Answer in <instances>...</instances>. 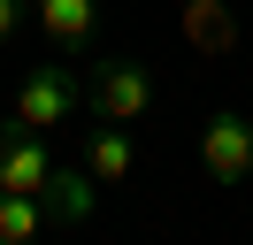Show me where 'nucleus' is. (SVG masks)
Masks as SVG:
<instances>
[{
  "label": "nucleus",
  "mask_w": 253,
  "mask_h": 245,
  "mask_svg": "<svg viewBox=\"0 0 253 245\" xmlns=\"http://www.w3.org/2000/svg\"><path fill=\"white\" fill-rule=\"evenodd\" d=\"M16 23H23V0H0V46L16 39Z\"/></svg>",
  "instance_id": "10"
},
{
  "label": "nucleus",
  "mask_w": 253,
  "mask_h": 245,
  "mask_svg": "<svg viewBox=\"0 0 253 245\" xmlns=\"http://www.w3.org/2000/svg\"><path fill=\"white\" fill-rule=\"evenodd\" d=\"M39 31L54 46H84L100 31V0H39Z\"/></svg>",
  "instance_id": "7"
},
{
  "label": "nucleus",
  "mask_w": 253,
  "mask_h": 245,
  "mask_svg": "<svg viewBox=\"0 0 253 245\" xmlns=\"http://www.w3.org/2000/svg\"><path fill=\"white\" fill-rule=\"evenodd\" d=\"M200 176H207V184H222V192L253 184V115L215 107V115L200 122Z\"/></svg>",
  "instance_id": "2"
},
{
  "label": "nucleus",
  "mask_w": 253,
  "mask_h": 245,
  "mask_svg": "<svg viewBox=\"0 0 253 245\" xmlns=\"http://www.w3.org/2000/svg\"><path fill=\"white\" fill-rule=\"evenodd\" d=\"M77 107H84V77L69 61H39V69L16 77V107L8 115L23 130H62V122H77Z\"/></svg>",
  "instance_id": "1"
},
{
  "label": "nucleus",
  "mask_w": 253,
  "mask_h": 245,
  "mask_svg": "<svg viewBox=\"0 0 253 245\" xmlns=\"http://www.w3.org/2000/svg\"><path fill=\"white\" fill-rule=\"evenodd\" d=\"M39 207H46V222H54V230L92 222V207H100L92 168H84V161H54V176H46V192H39Z\"/></svg>",
  "instance_id": "6"
},
{
  "label": "nucleus",
  "mask_w": 253,
  "mask_h": 245,
  "mask_svg": "<svg viewBox=\"0 0 253 245\" xmlns=\"http://www.w3.org/2000/svg\"><path fill=\"white\" fill-rule=\"evenodd\" d=\"M77 161L92 168L100 192H115V184L138 176V138H130L123 122H100V130H84V138H77Z\"/></svg>",
  "instance_id": "5"
},
{
  "label": "nucleus",
  "mask_w": 253,
  "mask_h": 245,
  "mask_svg": "<svg viewBox=\"0 0 253 245\" xmlns=\"http://www.w3.org/2000/svg\"><path fill=\"white\" fill-rule=\"evenodd\" d=\"M84 107H92L100 122H138L146 107H154V77H146L138 61L108 54V61H92V69H84Z\"/></svg>",
  "instance_id": "3"
},
{
  "label": "nucleus",
  "mask_w": 253,
  "mask_h": 245,
  "mask_svg": "<svg viewBox=\"0 0 253 245\" xmlns=\"http://www.w3.org/2000/svg\"><path fill=\"white\" fill-rule=\"evenodd\" d=\"M184 46H200V54H230L238 46V23L222 0H184Z\"/></svg>",
  "instance_id": "8"
},
{
  "label": "nucleus",
  "mask_w": 253,
  "mask_h": 245,
  "mask_svg": "<svg viewBox=\"0 0 253 245\" xmlns=\"http://www.w3.org/2000/svg\"><path fill=\"white\" fill-rule=\"evenodd\" d=\"M39 230H54V222H46V207H39L31 192H0V245H23V238H39Z\"/></svg>",
  "instance_id": "9"
},
{
  "label": "nucleus",
  "mask_w": 253,
  "mask_h": 245,
  "mask_svg": "<svg viewBox=\"0 0 253 245\" xmlns=\"http://www.w3.org/2000/svg\"><path fill=\"white\" fill-rule=\"evenodd\" d=\"M46 176H54V153H46V130H23L16 115L0 122V192H46Z\"/></svg>",
  "instance_id": "4"
}]
</instances>
